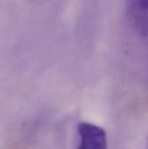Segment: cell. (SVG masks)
<instances>
[{
	"label": "cell",
	"instance_id": "cell-1",
	"mask_svg": "<svg viewBox=\"0 0 148 149\" xmlns=\"http://www.w3.org/2000/svg\"><path fill=\"white\" fill-rule=\"evenodd\" d=\"M125 9L133 30L148 42V0H126Z\"/></svg>",
	"mask_w": 148,
	"mask_h": 149
},
{
	"label": "cell",
	"instance_id": "cell-2",
	"mask_svg": "<svg viewBox=\"0 0 148 149\" xmlns=\"http://www.w3.org/2000/svg\"><path fill=\"white\" fill-rule=\"evenodd\" d=\"M79 145L78 149H107V140L105 130L88 122L79 123L78 126Z\"/></svg>",
	"mask_w": 148,
	"mask_h": 149
},
{
	"label": "cell",
	"instance_id": "cell-3",
	"mask_svg": "<svg viewBox=\"0 0 148 149\" xmlns=\"http://www.w3.org/2000/svg\"><path fill=\"white\" fill-rule=\"evenodd\" d=\"M147 149H148V138H147Z\"/></svg>",
	"mask_w": 148,
	"mask_h": 149
}]
</instances>
